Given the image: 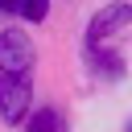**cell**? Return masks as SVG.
Here are the masks:
<instances>
[{"mask_svg":"<svg viewBox=\"0 0 132 132\" xmlns=\"http://www.w3.org/2000/svg\"><path fill=\"white\" fill-rule=\"evenodd\" d=\"M33 41L21 29H0V120L21 124L33 103Z\"/></svg>","mask_w":132,"mask_h":132,"instance_id":"cell-1","label":"cell"},{"mask_svg":"<svg viewBox=\"0 0 132 132\" xmlns=\"http://www.w3.org/2000/svg\"><path fill=\"white\" fill-rule=\"evenodd\" d=\"M128 21H132V4H124V0H116V4L99 8V12L91 16V25H87V58H91V54H99V50H103V41H107L116 29H124Z\"/></svg>","mask_w":132,"mask_h":132,"instance_id":"cell-2","label":"cell"},{"mask_svg":"<svg viewBox=\"0 0 132 132\" xmlns=\"http://www.w3.org/2000/svg\"><path fill=\"white\" fill-rule=\"evenodd\" d=\"M0 12H8V16H21V21H45V12H50V0H0Z\"/></svg>","mask_w":132,"mask_h":132,"instance_id":"cell-3","label":"cell"},{"mask_svg":"<svg viewBox=\"0 0 132 132\" xmlns=\"http://www.w3.org/2000/svg\"><path fill=\"white\" fill-rule=\"evenodd\" d=\"M29 132H62V116L54 107H41L29 116Z\"/></svg>","mask_w":132,"mask_h":132,"instance_id":"cell-4","label":"cell"}]
</instances>
